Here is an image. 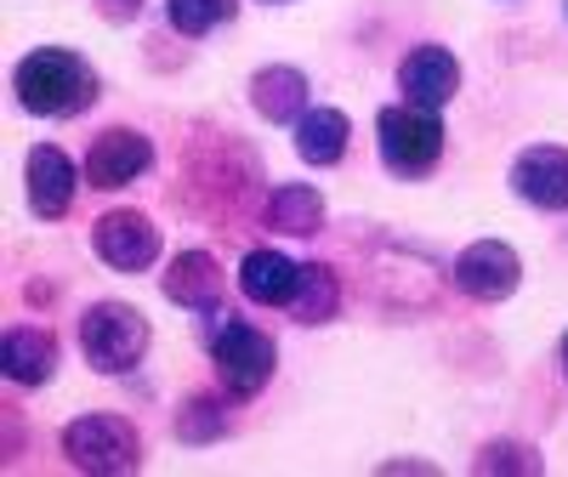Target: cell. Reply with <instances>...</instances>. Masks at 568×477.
<instances>
[{
	"mask_svg": "<svg viewBox=\"0 0 568 477\" xmlns=\"http://www.w3.org/2000/svg\"><path fill=\"white\" fill-rule=\"evenodd\" d=\"M262 7H291V0H262Z\"/></svg>",
	"mask_w": 568,
	"mask_h": 477,
	"instance_id": "24",
	"label": "cell"
},
{
	"mask_svg": "<svg viewBox=\"0 0 568 477\" xmlns=\"http://www.w3.org/2000/svg\"><path fill=\"white\" fill-rule=\"evenodd\" d=\"M251 109L267 125H296L313 109V80L296 63H262L251 74Z\"/></svg>",
	"mask_w": 568,
	"mask_h": 477,
	"instance_id": "13",
	"label": "cell"
},
{
	"mask_svg": "<svg viewBox=\"0 0 568 477\" xmlns=\"http://www.w3.org/2000/svg\"><path fill=\"white\" fill-rule=\"evenodd\" d=\"M296 278H302V262H291V256L273 251V245H256L240 262V291L256 307H291L296 302Z\"/></svg>",
	"mask_w": 568,
	"mask_h": 477,
	"instance_id": "15",
	"label": "cell"
},
{
	"mask_svg": "<svg viewBox=\"0 0 568 477\" xmlns=\"http://www.w3.org/2000/svg\"><path fill=\"white\" fill-rule=\"evenodd\" d=\"M12 91L40 120H74L103 98V74L91 69V58L69 52V45H34L12 69Z\"/></svg>",
	"mask_w": 568,
	"mask_h": 477,
	"instance_id": "1",
	"label": "cell"
},
{
	"mask_svg": "<svg viewBox=\"0 0 568 477\" xmlns=\"http://www.w3.org/2000/svg\"><path fill=\"white\" fill-rule=\"evenodd\" d=\"M455 291L478 307H500L517 296V284H524V256H517L506 238H471V245L455 256L449 267Z\"/></svg>",
	"mask_w": 568,
	"mask_h": 477,
	"instance_id": "6",
	"label": "cell"
},
{
	"mask_svg": "<svg viewBox=\"0 0 568 477\" xmlns=\"http://www.w3.org/2000/svg\"><path fill=\"white\" fill-rule=\"evenodd\" d=\"M80 171H85V187H98V194H120L125 182L154 171V142L142 136L136 125H109L103 136H91Z\"/></svg>",
	"mask_w": 568,
	"mask_h": 477,
	"instance_id": "9",
	"label": "cell"
},
{
	"mask_svg": "<svg viewBox=\"0 0 568 477\" xmlns=\"http://www.w3.org/2000/svg\"><path fill=\"white\" fill-rule=\"evenodd\" d=\"M562 12H568V0H562Z\"/></svg>",
	"mask_w": 568,
	"mask_h": 477,
	"instance_id": "26",
	"label": "cell"
},
{
	"mask_svg": "<svg viewBox=\"0 0 568 477\" xmlns=\"http://www.w3.org/2000/svg\"><path fill=\"white\" fill-rule=\"evenodd\" d=\"M557 364H562V375H568V329H562V342H557Z\"/></svg>",
	"mask_w": 568,
	"mask_h": 477,
	"instance_id": "23",
	"label": "cell"
},
{
	"mask_svg": "<svg viewBox=\"0 0 568 477\" xmlns=\"http://www.w3.org/2000/svg\"><path fill=\"white\" fill-rule=\"evenodd\" d=\"M125 7H131V12H136V0H125Z\"/></svg>",
	"mask_w": 568,
	"mask_h": 477,
	"instance_id": "25",
	"label": "cell"
},
{
	"mask_svg": "<svg viewBox=\"0 0 568 477\" xmlns=\"http://www.w3.org/2000/svg\"><path fill=\"white\" fill-rule=\"evenodd\" d=\"M58 449L74 471H91V477H131V471H142V460H149L136 420H125V415H80V420H69L58 433Z\"/></svg>",
	"mask_w": 568,
	"mask_h": 477,
	"instance_id": "3",
	"label": "cell"
},
{
	"mask_svg": "<svg viewBox=\"0 0 568 477\" xmlns=\"http://www.w3.org/2000/svg\"><path fill=\"white\" fill-rule=\"evenodd\" d=\"M233 18H240V0H165V23L182 40H205Z\"/></svg>",
	"mask_w": 568,
	"mask_h": 477,
	"instance_id": "21",
	"label": "cell"
},
{
	"mask_svg": "<svg viewBox=\"0 0 568 477\" xmlns=\"http://www.w3.org/2000/svg\"><path fill=\"white\" fill-rule=\"evenodd\" d=\"M291 131H296V154H302V165L324 171V165H342V160H347L353 120H347L342 109H324V103H313V109H307Z\"/></svg>",
	"mask_w": 568,
	"mask_h": 477,
	"instance_id": "18",
	"label": "cell"
},
{
	"mask_svg": "<svg viewBox=\"0 0 568 477\" xmlns=\"http://www.w3.org/2000/svg\"><path fill=\"white\" fill-rule=\"evenodd\" d=\"M74 342H80V358L98 375H131L142 358H149L154 329L125 302H91L74 324Z\"/></svg>",
	"mask_w": 568,
	"mask_h": 477,
	"instance_id": "2",
	"label": "cell"
},
{
	"mask_svg": "<svg viewBox=\"0 0 568 477\" xmlns=\"http://www.w3.org/2000/svg\"><path fill=\"white\" fill-rule=\"evenodd\" d=\"M324 216H329V205L313 182H278L262 205V222L278 238H313V233H324Z\"/></svg>",
	"mask_w": 568,
	"mask_h": 477,
	"instance_id": "16",
	"label": "cell"
},
{
	"mask_svg": "<svg viewBox=\"0 0 568 477\" xmlns=\"http://www.w3.org/2000/svg\"><path fill=\"white\" fill-rule=\"evenodd\" d=\"M91 251H98L103 267H114V273L131 278V273H149L160 262L165 238H160V227H154L149 211L120 205V211H103L98 216V227H91Z\"/></svg>",
	"mask_w": 568,
	"mask_h": 477,
	"instance_id": "7",
	"label": "cell"
},
{
	"mask_svg": "<svg viewBox=\"0 0 568 477\" xmlns=\"http://www.w3.org/2000/svg\"><path fill=\"white\" fill-rule=\"evenodd\" d=\"M471 471L478 477H540L546 471V455L524 438H489L478 455H471Z\"/></svg>",
	"mask_w": 568,
	"mask_h": 477,
	"instance_id": "20",
	"label": "cell"
},
{
	"mask_svg": "<svg viewBox=\"0 0 568 477\" xmlns=\"http://www.w3.org/2000/svg\"><path fill=\"white\" fill-rule=\"evenodd\" d=\"M23 176H29V211L40 222H63L74 211V194H80V176L85 171L58 149V142H40V149H29Z\"/></svg>",
	"mask_w": 568,
	"mask_h": 477,
	"instance_id": "11",
	"label": "cell"
},
{
	"mask_svg": "<svg viewBox=\"0 0 568 477\" xmlns=\"http://www.w3.org/2000/svg\"><path fill=\"white\" fill-rule=\"evenodd\" d=\"M506 182H511V194L524 200L529 211L562 216L568 211V149L562 142H529V149L511 160Z\"/></svg>",
	"mask_w": 568,
	"mask_h": 477,
	"instance_id": "10",
	"label": "cell"
},
{
	"mask_svg": "<svg viewBox=\"0 0 568 477\" xmlns=\"http://www.w3.org/2000/svg\"><path fill=\"white\" fill-rule=\"evenodd\" d=\"M58 358H63V347L45 324H12L7 342H0V364H7L12 387H45L58 375Z\"/></svg>",
	"mask_w": 568,
	"mask_h": 477,
	"instance_id": "14",
	"label": "cell"
},
{
	"mask_svg": "<svg viewBox=\"0 0 568 477\" xmlns=\"http://www.w3.org/2000/svg\"><path fill=\"white\" fill-rule=\"evenodd\" d=\"M375 471H382V477H398V471H438V466H426V460H382Z\"/></svg>",
	"mask_w": 568,
	"mask_h": 477,
	"instance_id": "22",
	"label": "cell"
},
{
	"mask_svg": "<svg viewBox=\"0 0 568 477\" xmlns=\"http://www.w3.org/2000/svg\"><path fill=\"white\" fill-rule=\"evenodd\" d=\"M444 120L426 114V109H409V103H387L382 114H375V154H382V165L404 182H420L433 176L438 160H444Z\"/></svg>",
	"mask_w": 568,
	"mask_h": 477,
	"instance_id": "4",
	"label": "cell"
},
{
	"mask_svg": "<svg viewBox=\"0 0 568 477\" xmlns=\"http://www.w3.org/2000/svg\"><path fill=\"white\" fill-rule=\"evenodd\" d=\"M211 364L233 398H256L278 375V342L251 318H222L211 329Z\"/></svg>",
	"mask_w": 568,
	"mask_h": 477,
	"instance_id": "5",
	"label": "cell"
},
{
	"mask_svg": "<svg viewBox=\"0 0 568 477\" xmlns=\"http://www.w3.org/2000/svg\"><path fill=\"white\" fill-rule=\"evenodd\" d=\"M296 324L318 329L342 313V273L329 262H302V278H296V302H291Z\"/></svg>",
	"mask_w": 568,
	"mask_h": 477,
	"instance_id": "19",
	"label": "cell"
},
{
	"mask_svg": "<svg viewBox=\"0 0 568 477\" xmlns=\"http://www.w3.org/2000/svg\"><path fill=\"white\" fill-rule=\"evenodd\" d=\"M160 291L171 307H187V313H222V296H227V273L211 251H176L171 267L160 273Z\"/></svg>",
	"mask_w": 568,
	"mask_h": 477,
	"instance_id": "12",
	"label": "cell"
},
{
	"mask_svg": "<svg viewBox=\"0 0 568 477\" xmlns=\"http://www.w3.org/2000/svg\"><path fill=\"white\" fill-rule=\"evenodd\" d=\"M460 91V58L438 40H420L398 58V103L426 109V114H444Z\"/></svg>",
	"mask_w": 568,
	"mask_h": 477,
	"instance_id": "8",
	"label": "cell"
},
{
	"mask_svg": "<svg viewBox=\"0 0 568 477\" xmlns=\"http://www.w3.org/2000/svg\"><path fill=\"white\" fill-rule=\"evenodd\" d=\"M245 398H233L227 387L222 393H194V398H182L176 415H171V433L176 444L187 449H205V444H222L233 433V409H240Z\"/></svg>",
	"mask_w": 568,
	"mask_h": 477,
	"instance_id": "17",
	"label": "cell"
}]
</instances>
